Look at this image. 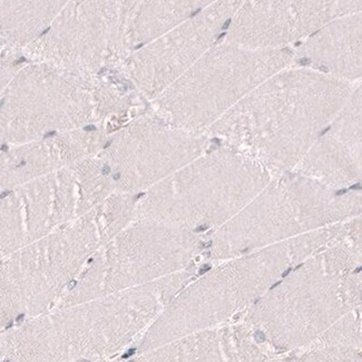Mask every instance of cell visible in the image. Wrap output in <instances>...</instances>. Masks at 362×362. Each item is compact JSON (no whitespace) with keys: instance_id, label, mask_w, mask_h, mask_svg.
Returning <instances> with one entry per match:
<instances>
[{"instance_id":"4fadbf2b","label":"cell","mask_w":362,"mask_h":362,"mask_svg":"<svg viewBox=\"0 0 362 362\" xmlns=\"http://www.w3.org/2000/svg\"><path fill=\"white\" fill-rule=\"evenodd\" d=\"M361 307L337 321L309 348L361 350Z\"/></svg>"},{"instance_id":"3957f363","label":"cell","mask_w":362,"mask_h":362,"mask_svg":"<svg viewBox=\"0 0 362 362\" xmlns=\"http://www.w3.org/2000/svg\"><path fill=\"white\" fill-rule=\"evenodd\" d=\"M338 232V228L313 232L226 259L204 273H197L139 339L136 352L238 322L288 271L330 245Z\"/></svg>"},{"instance_id":"6da1fadb","label":"cell","mask_w":362,"mask_h":362,"mask_svg":"<svg viewBox=\"0 0 362 362\" xmlns=\"http://www.w3.org/2000/svg\"><path fill=\"white\" fill-rule=\"evenodd\" d=\"M197 267L152 284L56 307L0 334L1 362H103L139 341Z\"/></svg>"},{"instance_id":"9c48e42d","label":"cell","mask_w":362,"mask_h":362,"mask_svg":"<svg viewBox=\"0 0 362 362\" xmlns=\"http://www.w3.org/2000/svg\"><path fill=\"white\" fill-rule=\"evenodd\" d=\"M90 78L46 63L19 67L0 95V147L77 131L95 112Z\"/></svg>"},{"instance_id":"ac0fdd59","label":"cell","mask_w":362,"mask_h":362,"mask_svg":"<svg viewBox=\"0 0 362 362\" xmlns=\"http://www.w3.org/2000/svg\"><path fill=\"white\" fill-rule=\"evenodd\" d=\"M0 362H1V361H0Z\"/></svg>"},{"instance_id":"7c38bea8","label":"cell","mask_w":362,"mask_h":362,"mask_svg":"<svg viewBox=\"0 0 362 362\" xmlns=\"http://www.w3.org/2000/svg\"><path fill=\"white\" fill-rule=\"evenodd\" d=\"M63 7L50 1H0V42L6 49H25L49 28Z\"/></svg>"},{"instance_id":"9a60e30c","label":"cell","mask_w":362,"mask_h":362,"mask_svg":"<svg viewBox=\"0 0 362 362\" xmlns=\"http://www.w3.org/2000/svg\"><path fill=\"white\" fill-rule=\"evenodd\" d=\"M19 67L21 66H18V63L13 58L6 56L0 57V95Z\"/></svg>"},{"instance_id":"277c9868","label":"cell","mask_w":362,"mask_h":362,"mask_svg":"<svg viewBox=\"0 0 362 362\" xmlns=\"http://www.w3.org/2000/svg\"><path fill=\"white\" fill-rule=\"evenodd\" d=\"M132 195H110L57 231L0 260V334L58 307L92 255L134 220Z\"/></svg>"},{"instance_id":"5b68a950","label":"cell","mask_w":362,"mask_h":362,"mask_svg":"<svg viewBox=\"0 0 362 362\" xmlns=\"http://www.w3.org/2000/svg\"><path fill=\"white\" fill-rule=\"evenodd\" d=\"M92 255L58 307L152 284L197 267L204 245L193 232L135 220Z\"/></svg>"},{"instance_id":"e0dca14e","label":"cell","mask_w":362,"mask_h":362,"mask_svg":"<svg viewBox=\"0 0 362 362\" xmlns=\"http://www.w3.org/2000/svg\"><path fill=\"white\" fill-rule=\"evenodd\" d=\"M278 358H279V356H278V357L272 358V359L267 360V361H264V362H278Z\"/></svg>"},{"instance_id":"5bb4252c","label":"cell","mask_w":362,"mask_h":362,"mask_svg":"<svg viewBox=\"0 0 362 362\" xmlns=\"http://www.w3.org/2000/svg\"><path fill=\"white\" fill-rule=\"evenodd\" d=\"M278 362H362L361 350L307 348L279 356Z\"/></svg>"},{"instance_id":"52a82bcc","label":"cell","mask_w":362,"mask_h":362,"mask_svg":"<svg viewBox=\"0 0 362 362\" xmlns=\"http://www.w3.org/2000/svg\"><path fill=\"white\" fill-rule=\"evenodd\" d=\"M359 208L356 194L332 193L307 180L282 179L222 226L210 242L206 257L226 260L255 252L280 240L344 220Z\"/></svg>"},{"instance_id":"2e32d148","label":"cell","mask_w":362,"mask_h":362,"mask_svg":"<svg viewBox=\"0 0 362 362\" xmlns=\"http://www.w3.org/2000/svg\"><path fill=\"white\" fill-rule=\"evenodd\" d=\"M4 49H6L5 47H4V45L3 44H1V42H0V57H1V54H3V52H4Z\"/></svg>"},{"instance_id":"8fae6325","label":"cell","mask_w":362,"mask_h":362,"mask_svg":"<svg viewBox=\"0 0 362 362\" xmlns=\"http://www.w3.org/2000/svg\"><path fill=\"white\" fill-rule=\"evenodd\" d=\"M95 142L77 131L0 147V194L92 158Z\"/></svg>"},{"instance_id":"ba28073f","label":"cell","mask_w":362,"mask_h":362,"mask_svg":"<svg viewBox=\"0 0 362 362\" xmlns=\"http://www.w3.org/2000/svg\"><path fill=\"white\" fill-rule=\"evenodd\" d=\"M113 187L92 158L0 194V260L96 208Z\"/></svg>"},{"instance_id":"30bf717a","label":"cell","mask_w":362,"mask_h":362,"mask_svg":"<svg viewBox=\"0 0 362 362\" xmlns=\"http://www.w3.org/2000/svg\"><path fill=\"white\" fill-rule=\"evenodd\" d=\"M274 357L252 329L239 321L136 352L124 362H264Z\"/></svg>"},{"instance_id":"7a4b0ae2","label":"cell","mask_w":362,"mask_h":362,"mask_svg":"<svg viewBox=\"0 0 362 362\" xmlns=\"http://www.w3.org/2000/svg\"><path fill=\"white\" fill-rule=\"evenodd\" d=\"M361 290L360 228L354 223L288 271L240 321L276 356L299 351L361 307Z\"/></svg>"},{"instance_id":"8992f818","label":"cell","mask_w":362,"mask_h":362,"mask_svg":"<svg viewBox=\"0 0 362 362\" xmlns=\"http://www.w3.org/2000/svg\"><path fill=\"white\" fill-rule=\"evenodd\" d=\"M268 181L262 168L236 160H205L182 168L136 202L134 220L185 231L226 224Z\"/></svg>"}]
</instances>
